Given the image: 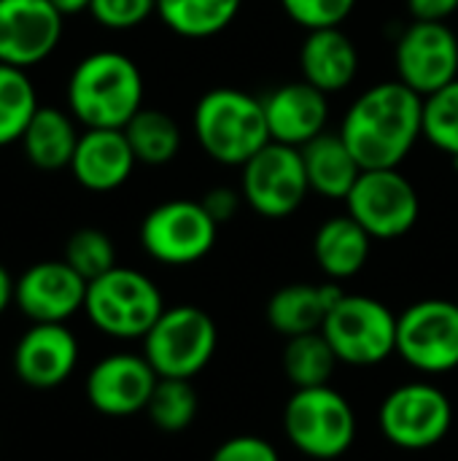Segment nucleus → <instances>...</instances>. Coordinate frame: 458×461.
Listing matches in <instances>:
<instances>
[{"mask_svg":"<svg viewBox=\"0 0 458 461\" xmlns=\"http://www.w3.org/2000/svg\"><path fill=\"white\" fill-rule=\"evenodd\" d=\"M337 132L364 170L400 167L424 138V97L400 78L381 81L351 103Z\"/></svg>","mask_w":458,"mask_h":461,"instance_id":"nucleus-1","label":"nucleus"},{"mask_svg":"<svg viewBox=\"0 0 458 461\" xmlns=\"http://www.w3.org/2000/svg\"><path fill=\"white\" fill-rule=\"evenodd\" d=\"M70 116L86 130H124L143 108V76L121 51L84 57L67 78Z\"/></svg>","mask_w":458,"mask_h":461,"instance_id":"nucleus-2","label":"nucleus"},{"mask_svg":"<svg viewBox=\"0 0 458 461\" xmlns=\"http://www.w3.org/2000/svg\"><path fill=\"white\" fill-rule=\"evenodd\" d=\"M200 149L219 165L243 167L273 138L265 116V103L235 86L208 89L192 116Z\"/></svg>","mask_w":458,"mask_h":461,"instance_id":"nucleus-3","label":"nucleus"},{"mask_svg":"<svg viewBox=\"0 0 458 461\" xmlns=\"http://www.w3.org/2000/svg\"><path fill=\"white\" fill-rule=\"evenodd\" d=\"M165 311L159 286L132 267H113L89 281L84 313L94 330L116 340H143Z\"/></svg>","mask_w":458,"mask_h":461,"instance_id":"nucleus-4","label":"nucleus"},{"mask_svg":"<svg viewBox=\"0 0 458 461\" xmlns=\"http://www.w3.org/2000/svg\"><path fill=\"white\" fill-rule=\"evenodd\" d=\"M289 443L310 459H337L356 440V413L351 402L327 386L294 389L283 408Z\"/></svg>","mask_w":458,"mask_h":461,"instance_id":"nucleus-5","label":"nucleus"},{"mask_svg":"<svg viewBox=\"0 0 458 461\" xmlns=\"http://www.w3.org/2000/svg\"><path fill=\"white\" fill-rule=\"evenodd\" d=\"M219 332L213 319L197 305L165 308L143 338V357L159 378L192 381L213 359Z\"/></svg>","mask_w":458,"mask_h":461,"instance_id":"nucleus-6","label":"nucleus"},{"mask_svg":"<svg viewBox=\"0 0 458 461\" xmlns=\"http://www.w3.org/2000/svg\"><path fill=\"white\" fill-rule=\"evenodd\" d=\"M324 338L337 362L373 367L397 354V316L375 297L348 294L327 313Z\"/></svg>","mask_w":458,"mask_h":461,"instance_id":"nucleus-7","label":"nucleus"},{"mask_svg":"<svg viewBox=\"0 0 458 461\" xmlns=\"http://www.w3.org/2000/svg\"><path fill=\"white\" fill-rule=\"evenodd\" d=\"M219 238V224L200 200H167L151 208L140 224L143 251L170 267L194 265L211 254Z\"/></svg>","mask_w":458,"mask_h":461,"instance_id":"nucleus-8","label":"nucleus"},{"mask_svg":"<svg viewBox=\"0 0 458 461\" xmlns=\"http://www.w3.org/2000/svg\"><path fill=\"white\" fill-rule=\"evenodd\" d=\"M240 192L246 205L265 219H286L297 213L310 194L302 151L270 140L243 165Z\"/></svg>","mask_w":458,"mask_h":461,"instance_id":"nucleus-9","label":"nucleus"},{"mask_svg":"<svg viewBox=\"0 0 458 461\" xmlns=\"http://www.w3.org/2000/svg\"><path fill=\"white\" fill-rule=\"evenodd\" d=\"M383 438L402 451H427L445 440L454 424V405L435 384H405L386 394L378 411Z\"/></svg>","mask_w":458,"mask_h":461,"instance_id":"nucleus-10","label":"nucleus"},{"mask_svg":"<svg viewBox=\"0 0 458 461\" xmlns=\"http://www.w3.org/2000/svg\"><path fill=\"white\" fill-rule=\"evenodd\" d=\"M354 216L373 240H397L408 235L421 216V197L400 167L364 170L346 197Z\"/></svg>","mask_w":458,"mask_h":461,"instance_id":"nucleus-11","label":"nucleus"},{"mask_svg":"<svg viewBox=\"0 0 458 461\" xmlns=\"http://www.w3.org/2000/svg\"><path fill=\"white\" fill-rule=\"evenodd\" d=\"M397 354L418 373L458 367L456 300H421L397 316Z\"/></svg>","mask_w":458,"mask_h":461,"instance_id":"nucleus-12","label":"nucleus"},{"mask_svg":"<svg viewBox=\"0 0 458 461\" xmlns=\"http://www.w3.org/2000/svg\"><path fill=\"white\" fill-rule=\"evenodd\" d=\"M397 76L421 97L458 78V35L448 22H410L397 41Z\"/></svg>","mask_w":458,"mask_h":461,"instance_id":"nucleus-13","label":"nucleus"},{"mask_svg":"<svg viewBox=\"0 0 458 461\" xmlns=\"http://www.w3.org/2000/svg\"><path fill=\"white\" fill-rule=\"evenodd\" d=\"M65 14L51 0H0V62L32 68L62 38Z\"/></svg>","mask_w":458,"mask_h":461,"instance_id":"nucleus-14","label":"nucleus"},{"mask_svg":"<svg viewBox=\"0 0 458 461\" xmlns=\"http://www.w3.org/2000/svg\"><path fill=\"white\" fill-rule=\"evenodd\" d=\"M159 375L143 354H108L86 375L84 392L89 405L111 419H124L146 411Z\"/></svg>","mask_w":458,"mask_h":461,"instance_id":"nucleus-15","label":"nucleus"},{"mask_svg":"<svg viewBox=\"0 0 458 461\" xmlns=\"http://www.w3.org/2000/svg\"><path fill=\"white\" fill-rule=\"evenodd\" d=\"M86 286L89 281H84L65 259H46L30 265L16 278L13 303L32 324H65L84 311Z\"/></svg>","mask_w":458,"mask_h":461,"instance_id":"nucleus-16","label":"nucleus"},{"mask_svg":"<svg viewBox=\"0 0 458 461\" xmlns=\"http://www.w3.org/2000/svg\"><path fill=\"white\" fill-rule=\"evenodd\" d=\"M78 365V340L65 324H32L13 348L16 378L30 389L62 386Z\"/></svg>","mask_w":458,"mask_h":461,"instance_id":"nucleus-17","label":"nucleus"},{"mask_svg":"<svg viewBox=\"0 0 458 461\" xmlns=\"http://www.w3.org/2000/svg\"><path fill=\"white\" fill-rule=\"evenodd\" d=\"M262 103L270 138L275 143L302 149L305 143L327 132L329 95H324L305 78L275 86L267 97H262Z\"/></svg>","mask_w":458,"mask_h":461,"instance_id":"nucleus-18","label":"nucleus"},{"mask_svg":"<svg viewBox=\"0 0 458 461\" xmlns=\"http://www.w3.org/2000/svg\"><path fill=\"white\" fill-rule=\"evenodd\" d=\"M135 165L124 130H86L73 151L70 173L89 192H113L132 176Z\"/></svg>","mask_w":458,"mask_h":461,"instance_id":"nucleus-19","label":"nucleus"},{"mask_svg":"<svg viewBox=\"0 0 458 461\" xmlns=\"http://www.w3.org/2000/svg\"><path fill=\"white\" fill-rule=\"evenodd\" d=\"M300 70L302 78L324 95L343 92L359 73V49L343 27L308 30L300 46Z\"/></svg>","mask_w":458,"mask_h":461,"instance_id":"nucleus-20","label":"nucleus"},{"mask_svg":"<svg viewBox=\"0 0 458 461\" xmlns=\"http://www.w3.org/2000/svg\"><path fill=\"white\" fill-rule=\"evenodd\" d=\"M346 297L337 281L324 284H289L278 289L267 303V321L270 327L283 335H308L324 327L327 313Z\"/></svg>","mask_w":458,"mask_h":461,"instance_id":"nucleus-21","label":"nucleus"},{"mask_svg":"<svg viewBox=\"0 0 458 461\" xmlns=\"http://www.w3.org/2000/svg\"><path fill=\"white\" fill-rule=\"evenodd\" d=\"M302 162L308 173L310 192L327 197V200H346L364 173L348 143L343 140L340 132H321L302 149Z\"/></svg>","mask_w":458,"mask_h":461,"instance_id":"nucleus-22","label":"nucleus"},{"mask_svg":"<svg viewBox=\"0 0 458 461\" xmlns=\"http://www.w3.org/2000/svg\"><path fill=\"white\" fill-rule=\"evenodd\" d=\"M373 251L370 232L354 216L327 219L313 238V257L329 281H346L364 270Z\"/></svg>","mask_w":458,"mask_h":461,"instance_id":"nucleus-23","label":"nucleus"},{"mask_svg":"<svg viewBox=\"0 0 458 461\" xmlns=\"http://www.w3.org/2000/svg\"><path fill=\"white\" fill-rule=\"evenodd\" d=\"M78 138L81 135L76 130L73 116H67L65 111H59L54 105H43L30 119L19 143H22V151L30 165L51 173V170L70 167Z\"/></svg>","mask_w":458,"mask_h":461,"instance_id":"nucleus-24","label":"nucleus"},{"mask_svg":"<svg viewBox=\"0 0 458 461\" xmlns=\"http://www.w3.org/2000/svg\"><path fill=\"white\" fill-rule=\"evenodd\" d=\"M243 0H157V16L181 38H213L240 14Z\"/></svg>","mask_w":458,"mask_h":461,"instance_id":"nucleus-25","label":"nucleus"},{"mask_svg":"<svg viewBox=\"0 0 458 461\" xmlns=\"http://www.w3.org/2000/svg\"><path fill=\"white\" fill-rule=\"evenodd\" d=\"M124 135L143 165H167L181 151L178 122L159 108H140L124 127Z\"/></svg>","mask_w":458,"mask_h":461,"instance_id":"nucleus-26","label":"nucleus"},{"mask_svg":"<svg viewBox=\"0 0 458 461\" xmlns=\"http://www.w3.org/2000/svg\"><path fill=\"white\" fill-rule=\"evenodd\" d=\"M286 378L294 384V389H310V386H327L335 367L337 357L324 338V332H308V335H294L286 338L283 357H281Z\"/></svg>","mask_w":458,"mask_h":461,"instance_id":"nucleus-27","label":"nucleus"},{"mask_svg":"<svg viewBox=\"0 0 458 461\" xmlns=\"http://www.w3.org/2000/svg\"><path fill=\"white\" fill-rule=\"evenodd\" d=\"M38 108L40 105L30 76L22 68L0 62V146L22 140Z\"/></svg>","mask_w":458,"mask_h":461,"instance_id":"nucleus-28","label":"nucleus"},{"mask_svg":"<svg viewBox=\"0 0 458 461\" xmlns=\"http://www.w3.org/2000/svg\"><path fill=\"white\" fill-rule=\"evenodd\" d=\"M151 424L159 432H184L194 424L200 413V397L186 378H159L154 394L146 405Z\"/></svg>","mask_w":458,"mask_h":461,"instance_id":"nucleus-29","label":"nucleus"},{"mask_svg":"<svg viewBox=\"0 0 458 461\" xmlns=\"http://www.w3.org/2000/svg\"><path fill=\"white\" fill-rule=\"evenodd\" d=\"M424 138L458 165V78L424 97Z\"/></svg>","mask_w":458,"mask_h":461,"instance_id":"nucleus-30","label":"nucleus"},{"mask_svg":"<svg viewBox=\"0 0 458 461\" xmlns=\"http://www.w3.org/2000/svg\"><path fill=\"white\" fill-rule=\"evenodd\" d=\"M65 262L84 278V281H94L100 276H105L108 270L116 267V249L113 240L94 227H84L76 230L67 238L65 246Z\"/></svg>","mask_w":458,"mask_h":461,"instance_id":"nucleus-31","label":"nucleus"},{"mask_svg":"<svg viewBox=\"0 0 458 461\" xmlns=\"http://www.w3.org/2000/svg\"><path fill=\"white\" fill-rule=\"evenodd\" d=\"M289 19L305 30L343 27L356 8V0H281Z\"/></svg>","mask_w":458,"mask_h":461,"instance_id":"nucleus-32","label":"nucleus"},{"mask_svg":"<svg viewBox=\"0 0 458 461\" xmlns=\"http://www.w3.org/2000/svg\"><path fill=\"white\" fill-rule=\"evenodd\" d=\"M89 14L100 27L132 30L157 14V0H92Z\"/></svg>","mask_w":458,"mask_h":461,"instance_id":"nucleus-33","label":"nucleus"},{"mask_svg":"<svg viewBox=\"0 0 458 461\" xmlns=\"http://www.w3.org/2000/svg\"><path fill=\"white\" fill-rule=\"evenodd\" d=\"M211 461H281V456L270 440L256 435H238L224 440L213 451Z\"/></svg>","mask_w":458,"mask_h":461,"instance_id":"nucleus-34","label":"nucleus"},{"mask_svg":"<svg viewBox=\"0 0 458 461\" xmlns=\"http://www.w3.org/2000/svg\"><path fill=\"white\" fill-rule=\"evenodd\" d=\"M205 205V211L211 213V219L221 227L227 221L235 219V213L240 211V203L243 200V192L240 189H232V186H213L205 192V197L200 200Z\"/></svg>","mask_w":458,"mask_h":461,"instance_id":"nucleus-35","label":"nucleus"},{"mask_svg":"<svg viewBox=\"0 0 458 461\" xmlns=\"http://www.w3.org/2000/svg\"><path fill=\"white\" fill-rule=\"evenodd\" d=\"M416 22H445L458 11V0H405Z\"/></svg>","mask_w":458,"mask_h":461,"instance_id":"nucleus-36","label":"nucleus"},{"mask_svg":"<svg viewBox=\"0 0 458 461\" xmlns=\"http://www.w3.org/2000/svg\"><path fill=\"white\" fill-rule=\"evenodd\" d=\"M13 289H16V281L11 278V273L0 265V316L8 311V305L13 303Z\"/></svg>","mask_w":458,"mask_h":461,"instance_id":"nucleus-37","label":"nucleus"},{"mask_svg":"<svg viewBox=\"0 0 458 461\" xmlns=\"http://www.w3.org/2000/svg\"><path fill=\"white\" fill-rule=\"evenodd\" d=\"M65 16H70V14H81V11H89V5H92V0H51Z\"/></svg>","mask_w":458,"mask_h":461,"instance_id":"nucleus-38","label":"nucleus"},{"mask_svg":"<svg viewBox=\"0 0 458 461\" xmlns=\"http://www.w3.org/2000/svg\"><path fill=\"white\" fill-rule=\"evenodd\" d=\"M456 305H458V300H456Z\"/></svg>","mask_w":458,"mask_h":461,"instance_id":"nucleus-39","label":"nucleus"}]
</instances>
